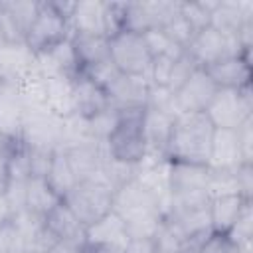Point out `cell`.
<instances>
[{"instance_id":"2","label":"cell","mask_w":253,"mask_h":253,"mask_svg":"<svg viewBox=\"0 0 253 253\" xmlns=\"http://www.w3.org/2000/svg\"><path fill=\"white\" fill-rule=\"evenodd\" d=\"M213 125L206 113H180L174 117V130L168 142V160L206 164L213 136Z\"/></svg>"},{"instance_id":"47","label":"cell","mask_w":253,"mask_h":253,"mask_svg":"<svg viewBox=\"0 0 253 253\" xmlns=\"http://www.w3.org/2000/svg\"><path fill=\"white\" fill-rule=\"evenodd\" d=\"M81 247L77 245H71V243H65V241H57L47 253H77Z\"/></svg>"},{"instance_id":"49","label":"cell","mask_w":253,"mask_h":253,"mask_svg":"<svg viewBox=\"0 0 253 253\" xmlns=\"http://www.w3.org/2000/svg\"><path fill=\"white\" fill-rule=\"evenodd\" d=\"M4 43H8V42H6V38H4V34H2V28H0V47H2Z\"/></svg>"},{"instance_id":"14","label":"cell","mask_w":253,"mask_h":253,"mask_svg":"<svg viewBox=\"0 0 253 253\" xmlns=\"http://www.w3.org/2000/svg\"><path fill=\"white\" fill-rule=\"evenodd\" d=\"M245 22H253L251 0H217L210 14V26L223 36H235Z\"/></svg>"},{"instance_id":"4","label":"cell","mask_w":253,"mask_h":253,"mask_svg":"<svg viewBox=\"0 0 253 253\" xmlns=\"http://www.w3.org/2000/svg\"><path fill=\"white\" fill-rule=\"evenodd\" d=\"M144 109L119 111L121 113L119 123L105 142L107 154L113 156L115 160H121L126 164H138L142 160V156L146 152V140H144V132H142Z\"/></svg>"},{"instance_id":"33","label":"cell","mask_w":253,"mask_h":253,"mask_svg":"<svg viewBox=\"0 0 253 253\" xmlns=\"http://www.w3.org/2000/svg\"><path fill=\"white\" fill-rule=\"evenodd\" d=\"M225 239L229 243H243V241H253V200L247 202L237 215L235 223L227 231Z\"/></svg>"},{"instance_id":"32","label":"cell","mask_w":253,"mask_h":253,"mask_svg":"<svg viewBox=\"0 0 253 253\" xmlns=\"http://www.w3.org/2000/svg\"><path fill=\"white\" fill-rule=\"evenodd\" d=\"M231 194H239L235 168L233 170H211L210 168V174H208V196H210V200L217 198V196H231Z\"/></svg>"},{"instance_id":"40","label":"cell","mask_w":253,"mask_h":253,"mask_svg":"<svg viewBox=\"0 0 253 253\" xmlns=\"http://www.w3.org/2000/svg\"><path fill=\"white\" fill-rule=\"evenodd\" d=\"M28 148V146H26ZM53 152L49 150H36L28 148V160H30V178H43L47 174V168L51 164Z\"/></svg>"},{"instance_id":"46","label":"cell","mask_w":253,"mask_h":253,"mask_svg":"<svg viewBox=\"0 0 253 253\" xmlns=\"http://www.w3.org/2000/svg\"><path fill=\"white\" fill-rule=\"evenodd\" d=\"M251 251H253V241H243V243H229L227 241L225 253H251Z\"/></svg>"},{"instance_id":"20","label":"cell","mask_w":253,"mask_h":253,"mask_svg":"<svg viewBox=\"0 0 253 253\" xmlns=\"http://www.w3.org/2000/svg\"><path fill=\"white\" fill-rule=\"evenodd\" d=\"M45 225L49 227V231L65 243L83 247L85 245V225L79 221V217L67 208V204L61 200L45 217H43Z\"/></svg>"},{"instance_id":"23","label":"cell","mask_w":253,"mask_h":253,"mask_svg":"<svg viewBox=\"0 0 253 253\" xmlns=\"http://www.w3.org/2000/svg\"><path fill=\"white\" fill-rule=\"evenodd\" d=\"M247 202H251V200H245L239 194L211 198L210 204H208L211 233H215V235H227V231L231 229V225L235 223L237 215L241 213V210H243V206Z\"/></svg>"},{"instance_id":"5","label":"cell","mask_w":253,"mask_h":253,"mask_svg":"<svg viewBox=\"0 0 253 253\" xmlns=\"http://www.w3.org/2000/svg\"><path fill=\"white\" fill-rule=\"evenodd\" d=\"M204 113L213 128H237L243 121L253 117L251 85L243 89H217Z\"/></svg>"},{"instance_id":"36","label":"cell","mask_w":253,"mask_h":253,"mask_svg":"<svg viewBox=\"0 0 253 253\" xmlns=\"http://www.w3.org/2000/svg\"><path fill=\"white\" fill-rule=\"evenodd\" d=\"M198 69V65H196V61L184 51L176 61H174V65H172V73H170V79H168V89L172 91V93H176L188 79H190V75L194 73Z\"/></svg>"},{"instance_id":"16","label":"cell","mask_w":253,"mask_h":253,"mask_svg":"<svg viewBox=\"0 0 253 253\" xmlns=\"http://www.w3.org/2000/svg\"><path fill=\"white\" fill-rule=\"evenodd\" d=\"M34 67L36 53L26 42H8L0 47V77L4 83L16 85Z\"/></svg>"},{"instance_id":"26","label":"cell","mask_w":253,"mask_h":253,"mask_svg":"<svg viewBox=\"0 0 253 253\" xmlns=\"http://www.w3.org/2000/svg\"><path fill=\"white\" fill-rule=\"evenodd\" d=\"M61 202V198L47 186L45 178H30L26 182V206L24 210L45 217L57 204Z\"/></svg>"},{"instance_id":"24","label":"cell","mask_w":253,"mask_h":253,"mask_svg":"<svg viewBox=\"0 0 253 253\" xmlns=\"http://www.w3.org/2000/svg\"><path fill=\"white\" fill-rule=\"evenodd\" d=\"M45 107L59 119H69L75 115V83L69 75H57L47 79V99Z\"/></svg>"},{"instance_id":"30","label":"cell","mask_w":253,"mask_h":253,"mask_svg":"<svg viewBox=\"0 0 253 253\" xmlns=\"http://www.w3.org/2000/svg\"><path fill=\"white\" fill-rule=\"evenodd\" d=\"M217 0H198V2H182L180 4V16L194 28V32H200L210 26V14L215 8Z\"/></svg>"},{"instance_id":"3","label":"cell","mask_w":253,"mask_h":253,"mask_svg":"<svg viewBox=\"0 0 253 253\" xmlns=\"http://www.w3.org/2000/svg\"><path fill=\"white\" fill-rule=\"evenodd\" d=\"M113 194L115 190L97 174L89 180L77 182L75 188L63 198V202L87 227L113 211Z\"/></svg>"},{"instance_id":"29","label":"cell","mask_w":253,"mask_h":253,"mask_svg":"<svg viewBox=\"0 0 253 253\" xmlns=\"http://www.w3.org/2000/svg\"><path fill=\"white\" fill-rule=\"evenodd\" d=\"M0 4L4 8V12L14 20V24L24 34V40H26V34L30 30L32 22L38 16L40 2H32V0H0Z\"/></svg>"},{"instance_id":"50","label":"cell","mask_w":253,"mask_h":253,"mask_svg":"<svg viewBox=\"0 0 253 253\" xmlns=\"http://www.w3.org/2000/svg\"><path fill=\"white\" fill-rule=\"evenodd\" d=\"M77 253H89V251H87V249H85V247H81V249H79V251H77Z\"/></svg>"},{"instance_id":"22","label":"cell","mask_w":253,"mask_h":253,"mask_svg":"<svg viewBox=\"0 0 253 253\" xmlns=\"http://www.w3.org/2000/svg\"><path fill=\"white\" fill-rule=\"evenodd\" d=\"M73 83H75V115H79L81 119H91L111 107L107 91L95 85L85 75L77 73L73 77Z\"/></svg>"},{"instance_id":"44","label":"cell","mask_w":253,"mask_h":253,"mask_svg":"<svg viewBox=\"0 0 253 253\" xmlns=\"http://www.w3.org/2000/svg\"><path fill=\"white\" fill-rule=\"evenodd\" d=\"M12 217H14V210L10 206V200H8L6 192L0 190V225L12 221Z\"/></svg>"},{"instance_id":"15","label":"cell","mask_w":253,"mask_h":253,"mask_svg":"<svg viewBox=\"0 0 253 253\" xmlns=\"http://www.w3.org/2000/svg\"><path fill=\"white\" fill-rule=\"evenodd\" d=\"M36 67L43 73V77H57V75H69L75 77L79 73V63L75 57V49L71 43V36L57 45L36 53Z\"/></svg>"},{"instance_id":"1","label":"cell","mask_w":253,"mask_h":253,"mask_svg":"<svg viewBox=\"0 0 253 253\" xmlns=\"http://www.w3.org/2000/svg\"><path fill=\"white\" fill-rule=\"evenodd\" d=\"M113 211L123 217L130 237H154L164 219L160 200L136 176L115 190Z\"/></svg>"},{"instance_id":"21","label":"cell","mask_w":253,"mask_h":253,"mask_svg":"<svg viewBox=\"0 0 253 253\" xmlns=\"http://www.w3.org/2000/svg\"><path fill=\"white\" fill-rule=\"evenodd\" d=\"M63 152H65V156L69 160V166H71V170H73V174L77 176L79 182L97 176L99 170H101L103 158L107 154L105 144L103 142H95V140L71 146V148H67Z\"/></svg>"},{"instance_id":"17","label":"cell","mask_w":253,"mask_h":253,"mask_svg":"<svg viewBox=\"0 0 253 253\" xmlns=\"http://www.w3.org/2000/svg\"><path fill=\"white\" fill-rule=\"evenodd\" d=\"M26 105L12 83H2L0 87V132L8 140H20L22 125L26 119Z\"/></svg>"},{"instance_id":"28","label":"cell","mask_w":253,"mask_h":253,"mask_svg":"<svg viewBox=\"0 0 253 253\" xmlns=\"http://www.w3.org/2000/svg\"><path fill=\"white\" fill-rule=\"evenodd\" d=\"M16 89L24 101V105L28 109H36V107H45V99H47V77H43V73L34 67L32 71H28L18 83Z\"/></svg>"},{"instance_id":"34","label":"cell","mask_w":253,"mask_h":253,"mask_svg":"<svg viewBox=\"0 0 253 253\" xmlns=\"http://www.w3.org/2000/svg\"><path fill=\"white\" fill-rule=\"evenodd\" d=\"M0 253H28V243L14 221L0 225Z\"/></svg>"},{"instance_id":"19","label":"cell","mask_w":253,"mask_h":253,"mask_svg":"<svg viewBox=\"0 0 253 253\" xmlns=\"http://www.w3.org/2000/svg\"><path fill=\"white\" fill-rule=\"evenodd\" d=\"M174 130V115L156 109H144L142 115V132L146 140V150L162 154L168 158V142Z\"/></svg>"},{"instance_id":"42","label":"cell","mask_w":253,"mask_h":253,"mask_svg":"<svg viewBox=\"0 0 253 253\" xmlns=\"http://www.w3.org/2000/svg\"><path fill=\"white\" fill-rule=\"evenodd\" d=\"M125 253H156L152 237H130Z\"/></svg>"},{"instance_id":"51","label":"cell","mask_w":253,"mask_h":253,"mask_svg":"<svg viewBox=\"0 0 253 253\" xmlns=\"http://www.w3.org/2000/svg\"><path fill=\"white\" fill-rule=\"evenodd\" d=\"M2 83H4V81H2V77H0V87H2Z\"/></svg>"},{"instance_id":"25","label":"cell","mask_w":253,"mask_h":253,"mask_svg":"<svg viewBox=\"0 0 253 253\" xmlns=\"http://www.w3.org/2000/svg\"><path fill=\"white\" fill-rule=\"evenodd\" d=\"M71 43H73L75 57H77V63H79V71L111 59L109 38H105V36L71 34Z\"/></svg>"},{"instance_id":"6","label":"cell","mask_w":253,"mask_h":253,"mask_svg":"<svg viewBox=\"0 0 253 253\" xmlns=\"http://www.w3.org/2000/svg\"><path fill=\"white\" fill-rule=\"evenodd\" d=\"M63 130V119L53 115L47 107L26 109V119L22 125L20 142L36 150H59Z\"/></svg>"},{"instance_id":"8","label":"cell","mask_w":253,"mask_h":253,"mask_svg":"<svg viewBox=\"0 0 253 253\" xmlns=\"http://www.w3.org/2000/svg\"><path fill=\"white\" fill-rule=\"evenodd\" d=\"M109 47H111V61L121 73L146 77L152 63V55L148 51L142 34L119 32L113 38H109Z\"/></svg>"},{"instance_id":"38","label":"cell","mask_w":253,"mask_h":253,"mask_svg":"<svg viewBox=\"0 0 253 253\" xmlns=\"http://www.w3.org/2000/svg\"><path fill=\"white\" fill-rule=\"evenodd\" d=\"M176 59L168 57V55H158V57H152V63H150V69L146 73V79L150 85H156V87H166L168 85V79H170V73H172V65H174Z\"/></svg>"},{"instance_id":"13","label":"cell","mask_w":253,"mask_h":253,"mask_svg":"<svg viewBox=\"0 0 253 253\" xmlns=\"http://www.w3.org/2000/svg\"><path fill=\"white\" fill-rule=\"evenodd\" d=\"M206 73L217 85V89H243L251 85V55L225 57L210 67Z\"/></svg>"},{"instance_id":"37","label":"cell","mask_w":253,"mask_h":253,"mask_svg":"<svg viewBox=\"0 0 253 253\" xmlns=\"http://www.w3.org/2000/svg\"><path fill=\"white\" fill-rule=\"evenodd\" d=\"M162 32L168 36V40L172 42V43H176L178 47H182V49H186L188 47V43L192 42V38H194V28L182 18V16H176L168 26H164L162 28Z\"/></svg>"},{"instance_id":"7","label":"cell","mask_w":253,"mask_h":253,"mask_svg":"<svg viewBox=\"0 0 253 253\" xmlns=\"http://www.w3.org/2000/svg\"><path fill=\"white\" fill-rule=\"evenodd\" d=\"M186 53L196 61L198 67L206 69L211 63L225 59V57H235V55H251V51H245L241 43L237 42L235 36H223L211 26L200 30L194 34L192 42L186 47Z\"/></svg>"},{"instance_id":"12","label":"cell","mask_w":253,"mask_h":253,"mask_svg":"<svg viewBox=\"0 0 253 253\" xmlns=\"http://www.w3.org/2000/svg\"><path fill=\"white\" fill-rule=\"evenodd\" d=\"M71 34L81 36H105L109 38L107 26V2L101 0H81L75 2L69 16Z\"/></svg>"},{"instance_id":"41","label":"cell","mask_w":253,"mask_h":253,"mask_svg":"<svg viewBox=\"0 0 253 253\" xmlns=\"http://www.w3.org/2000/svg\"><path fill=\"white\" fill-rule=\"evenodd\" d=\"M239 194L245 200H253V164H239L235 168Z\"/></svg>"},{"instance_id":"9","label":"cell","mask_w":253,"mask_h":253,"mask_svg":"<svg viewBox=\"0 0 253 253\" xmlns=\"http://www.w3.org/2000/svg\"><path fill=\"white\" fill-rule=\"evenodd\" d=\"M69 36H71L69 20L53 8L51 0H45V2H40L38 16L32 22L24 42L34 53H42L57 45L59 42L67 40Z\"/></svg>"},{"instance_id":"39","label":"cell","mask_w":253,"mask_h":253,"mask_svg":"<svg viewBox=\"0 0 253 253\" xmlns=\"http://www.w3.org/2000/svg\"><path fill=\"white\" fill-rule=\"evenodd\" d=\"M235 134H237V142H239V150H241L243 162L245 164H253V117L243 121L235 128Z\"/></svg>"},{"instance_id":"11","label":"cell","mask_w":253,"mask_h":253,"mask_svg":"<svg viewBox=\"0 0 253 253\" xmlns=\"http://www.w3.org/2000/svg\"><path fill=\"white\" fill-rule=\"evenodd\" d=\"M148 91H150V83L146 77L121 73L107 89V97H109V105L117 111H138L146 107Z\"/></svg>"},{"instance_id":"10","label":"cell","mask_w":253,"mask_h":253,"mask_svg":"<svg viewBox=\"0 0 253 253\" xmlns=\"http://www.w3.org/2000/svg\"><path fill=\"white\" fill-rule=\"evenodd\" d=\"M217 93V85L206 73V69L198 67L190 79L174 93V115L180 113H204Z\"/></svg>"},{"instance_id":"45","label":"cell","mask_w":253,"mask_h":253,"mask_svg":"<svg viewBox=\"0 0 253 253\" xmlns=\"http://www.w3.org/2000/svg\"><path fill=\"white\" fill-rule=\"evenodd\" d=\"M10 150V148H8ZM10 182V170H8V152H0V190H6Z\"/></svg>"},{"instance_id":"35","label":"cell","mask_w":253,"mask_h":253,"mask_svg":"<svg viewBox=\"0 0 253 253\" xmlns=\"http://www.w3.org/2000/svg\"><path fill=\"white\" fill-rule=\"evenodd\" d=\"M81 75H85L87 79H91L95 85H99L101 89H109L111 85H113V81L121 75V71L115 67V63L111 61V59H107V61H103V63H97V65H91V67H87V69H83V71H79Z\"/></svg>"},{"instance_id":"18","label":"cell","mask_w":253,"mask_h":253,"mask_svg":"<svg viewBox=\"0 0 253 253\" xmlns=\"http://www.w3.org/2000/svg\"><path fill=\"white\" fill-rule=\"evenodd\" d=\"M243 162L235 128H215L210 144L208 168L211 170H233Z\"/></svg>"},{"instance_id":"31","label":"cell","mask_w":253,"mask_h":253,"mask_svg":"<svg viewBox=\"0 0 253 253\" xmlns=\"http://www.w3.org/2000/svg\"><path fill=\"white\" fill-rule=\"evenodd\" d=\"M119 115H121V113H119L117 109L109 107V109H105L103 113H99V115H95V117H91V119H85L89 136H91L93 140L105 144L107 138H109V134L115 130V126H117V123H119Z\"/></svg>"},{"instance_id":"27","label":"cell","mask_w":253,"mask_h":253,"mask_svg":"<svg viewBox=\"0 0 253 253\" xmlns=\"http://www.w3.org/2000/svg\"><path fill=\"white\" fill-rule=\"evenodd\" d=\"M43 178H45L47 186H49L61 200H63V198L75 188V184L79 182L77 176L73 174V170H71V166H69V160H67V156H65L63 150H55V152H53L51 164H49L47 174H45Z\"/></svg>"},{"instance_id":"43","label":"cell","mask_w":253,"mask_h":253,"mask_svg":"<svg viewBox=\"0 0 253 253\" xmlns=\"http://www.w3.org/2000/svg\"><path fill=\"white\" fill-rule=\"evenodd\" d=\"M225 251H227V239H225V235H215V233H211L208 237V241L200 249V253H225Z\"/></svg>"},{"instance_id":"48","label":"cell","mask_w":253,"mask_h":253,"mask_svg":"<svg viewBox=\"0 0 253 253\" xmlns=\"http://www.w3.org/2000/svg\"><path fill=\"white\" fill-rule=\"evenodd\" d=\"M12 142H14V140H8V138L0 132V152H8V148H10Z\"/></svg>"}]
</instances>
